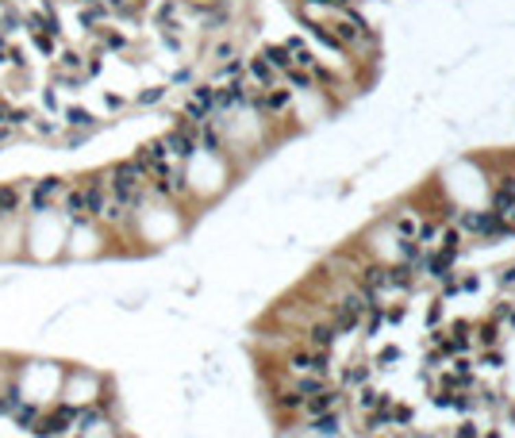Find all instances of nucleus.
<instances>
[{
  "label": "nucleus",
  "mask_w": 515,
  "mask_h": 438,
  "mask_svg": "<svg viewBox=\"0 0 515 438\" xmlns=\"http://www.w3.org/2000/svg\"><path fill=\"white\" fill-rule=\"evenodd\" d=\"M339 339H342V334L335 331V323H331V319H311L308 327H304V346H308V350L331 354Z\"/></svg>",
  "instance_id": "3"
},
{
  "label": "nucleus",
  "mask_w": 515,
  "mask_h": 438,
  "mask_svg": "<svg viewBox=\"0 0 515 438\" xmlns=\"http://www.w3.org/2000/svg\"><path fill=\"white\" fill-rule=\"evenodd\" d=\"M385 319H389V323H400V319H404V308H389V312H385Z\"/></svg>",
  "instance_id": "15"
},
{
  "label": "nucleus",
  "mask_w": 515,
  "mask_h": 438,
  "mask_svg": "<svg viewBox=\"0 0 515 438\" xmlns=\"http://www.w3.org/2000/svg\"><path fill=\"white\" fill-rule=\"evenodd\" d=\"M481 361H485L488 369H500V365H507V358L500 354V346H492V350H485L481 354Z\"/></svg>",
  "instance_id": "11"
},
{
  "label": "nucleus",
  "mask_w": 515,
  "mask_h": 438,
  "mask_svg": "<svg viewBox=\"0 0 515 438\" xmlns=\"http://www.w3.org/2000/svg\"><path fill=\"white\" fill-rule=\"evenodd\" d=\"M500 334H504V323L500 319H485V323H473V339L481 350H492L500 346Z\"/></svg>",
  "instance_id": "4"
},
{
  "label": "nucleus",
  "mask_w": 515,
  "mask_h": 438,
  "mask_svg": "<svg viewBox=\"0 0 515 438\" xmlns=\"http://www.w3.org/2000/svg\"><path fill=\"white\" fill-rule=\"evenodd\" d=\"M400 358H404V350H400V346H385V350H381L377 358H373V365H381V369H392V365H396Z\"/></svg>",
  "instance_id": "9"
},
{
  "label": "nucleus",
  "mask_w": 515,
  "mask_h": 438,
  "mask_svg": "<svg viewBox=\"0 0 515 438\" xmlns=\"http://www.w3.org/2000/svg\"><path fill=\"white\" fill-rule=\"evenodd\" d=\"M515 312V304L512 300H496L492 304V319H500V323H507V315Z\"/></svg>",
  "instance_id": "12"
},
{
  "label": "nucleus",
  "mask_w": 515,
  "mask_h": 438,
  "mask_svg": "<svg viewBox=\"0 0 515 438\" xmlns=\"http://www.w3.org/2000/svg\"><path fill=\"white\" fill-rule=\"evenodd\" d=\"M507 323H512V327H515V312H512V315H507Z\"/></svg>",
  "instance_id": "16"
},
{
  "label": "nucleus",
  "mask_w": 515,
  "mask_h": 438,
  "mask_svg": "<svg viewBox=\"0 0 515 438\" xmlns=\"http://www.w3.org/2000/svg\"><path fill=\"white\" fill-rule=\"evenodd\" d=\"M12 415H16V423H20V427H35V423H39V415H43V408H39V404H31V408H27V404H20V408H16V411H12Z\"/></svg>",
  "instance_id": "8"
},
{
  "label": "nucleus",
  "mask_w": 515,
  "mask_h": 438,
  "mask_svg": "<svg viewBox=\"0 0 515 438\" xmlns=\"http://www.w3.org/2000/svg\"><path fill=\"white\" fill-rule=\"evenodd\" d=\"M73 423H77V411L73 408H50L47 415H39V423H35V435H43V438H62V435H69L73 430Z\"/></svg>",
  "instance_id": "1"
},
{
  "label": "nucleus",
  "mask_w": 515,
  "mask_h": 438,
  "mask_svg": "<svg viewBox=\"0 0 515 438\" xmlns=\"http://www.w3.org/2000/svg\"><path fill=\"white\" fill-rule=\"evenodd\" d=\"M20 404H23V396H20L16 385H4V389H0V415H12Z\"/></svg>",
  "instance_id": "7"
},
{
  "label": "nucleus",
  "mask_w": 515,
  "mask_h": 438,
  "mask_svg": "<svg viewBox=\"0 0 515 438\" xmlns=\"http://www.w3.org/2000/svg\"><path fill=\"white\" fill-rule=\"evenodd\" d=\"M496 284H500V289H515V262L496 269Z\"/></svg>",
  "instance_id": "10"
},
{
  "label": "nucleus",
  "mask_w": 515,
  "mask_h": 438,
  "mask_svg": "<svg viewBox=\"0 0 515 438\" xmlns=\"http://www.w3.org/2000/svg\"><path fill=\"white\" fill-rule=\"evenodd\" d=\"M370 377H373V361H354V365H346L342 369V392L346 389H361V385H370Z\"/></svg>",
  "instance_id": "5"
},
{
  "label": "nucleus",
  "mask_w": 515,
  "mask_h": 438,
  "mask_svg": "<svg viewBox=\"0 0 515 438\" xmlns=\"http://www.w3.org/2000/svg\"><path fill=\"white\" fill-rule=\"evenodd\" d=\"M273 408H277V411H300L304 408V396L296 389H281L277 396H273Z\"/></svg>",
  "instance_id": "6"
},
{
  "label": "nucleus",
  "mask_w": 515,
  "mask_h": 438,
  "mask_svg": "<svg viewBox=\"0 0 515 438\" xmlns=\"http://www.w3.org/2000/svg\"><path fill=\"white\" fill-rule=\"evenodd\" d=\"M438 319H442V300H435V304L427 308V327H435Z\"/></svg>",
  "instance_id": "14"
},
{
  "label": "nucleus",
  "mask_w": 515,
  "mask_h": 438,
  "mask_svg": "<svg viewBox=\"0 0 515 438\" xmlns=\"http://www.w3.org/2000/svg\"><path fill=\"white\" fill-rule=\"evenodd\" d=\"M454 438H481V427L466 419V423H457V427H454Z\"/></svg>",
  "instance_id": "13"
},
{
  "label": "nucleus",
  "mask_w": 515,
  "mask_h": 438,
  "mask_svg": "<svg viewBox=\"0 0 515 438\" xmlns=\"http://www.w3.org/2000/svg\"><path fill=\"white\" fill-rule=\"evenodd\" d=\"M285 365H289L292 373H320V377H327L331 373V354L323 350H289V358H285Z\"/></svg>",
  "instance_id": "2"
}]
</instances>
